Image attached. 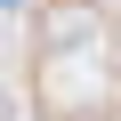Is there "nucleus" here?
<instances>
[{
	"label": "nucleus",
	"mask_w": 121,
	"mask_h": 121,
	"mask_svg": "<svg viewBox=\"0 0 121 121\" xmlns=\"http://www.w3.org/2000/svg\"><path fill=\"white\" fill-rule=\"evenodd\" d=\"M0 121H16V97H8V89H0Z\"/></svg>",
	"instance_id": "obj_1"
},
{
	"label": "nucleus",
	"mask_w": 121,
	"mask_h": 121,
	"mask_svg": "<svg viewBox=\"0 0 121 121\" xmlns=\"http://www.w3.org/2000/svg\"><path fill=\"white\" fill-rule=\"evenodd\" d=\"M0 8H24V0H0Z\"/></svg>",
	"instance_id": "obj_2"
}]
</instances>
